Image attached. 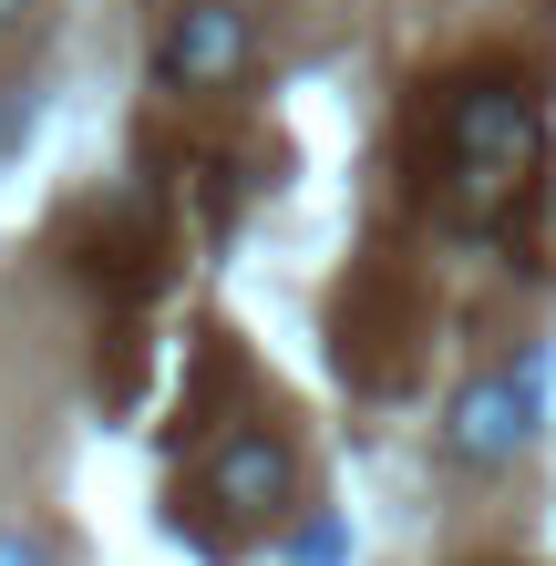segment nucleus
I'll use <instances>...</instances> for the list:
<instances>
[{"label":"nucleus","mask_w":556,"mask_h":566,"mask_svg":"<svg viewBox=\"0 0 556 566\" xmlns=\"http://www.w3.org/2000/svg\"><path fill=\"white\" fill-rule=\"evenodd\" d=\"M433 135H443V165H453V186H464V196H505V186L536 165L546 114H536L526 83H464V93L443 104Z\"/></svg>","instance_id":"nucleus-1"},{"label":"nucleus","mask_w":556,"mask_h":566,"mask_svg":"<svg viewBox=\"0 0 556 566\" xmlns=\"http://www.w3.org/2000/svg\"><path fill=\"white\" fill-rule=\"evenodd\" d=\"M536 422H546V350H526L515 371H484V381L453 391L443 453L464 463V474H505V463L536 443Z\"/></svg>","instance_id":"nucleus-2"},{"label":"nucleus","mask_w":556,"mask_h":566,"mask_svg":"<svg viewBox=\"0 0 556 566\" xmlns=\"http://www.w3.org/2000/svg\"><path fill=\"white\" fill-rule=\"evenodd\" d=\"M258 73V21L248 0H176L155 31V83L166 93H238Z\"/></svg>","instance_id":"nucleus-3"},{"label":"nucleus","mask_w":556,"mask_h":566,"mask_svg":"<svg viewBox=\"0 0 556 566\" xmlns=\"http://www.w3.org/2000/svg\"><path fill=\"white\" fill-rule=\"evenodd\" d=\"M289 494H300V463H289L279 432H227L217 463H207V505L238 515V525H269L289 515Z\"/></svg>","instance_id":"nucleus-4"},{"label":"nucleus","mask_w":556,"mask_h":566,"mask_svg":"<svg viewBox=\"0 0 556 566\" xmlns=\"http://www.w3.org/2000/svg\"><path fill=\"white\" fill-rule=\"evenodd\" d=\"M0 566H62V546L42 525H0Z\"/></svg>","instance_id":"nucleus-5"},{"label":"nucleus","mask_w":556,"mask_h":566,"mask_svg":"<svg viewBox=\"0 0 556 566\" xmlns=\"http://www.w3.org/2000/svg\"><path fill=\"white\" fill-rule=\"evenodd\" d=\"M42 11V0H0V42H21V21Z\"/></svg>","instance_id":"nucleus-6"}]
</instances>
